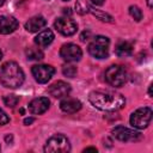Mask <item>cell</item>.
<instances>
[{
	"label": "cell",
	"mask_w": 153,
	"mask_h": 153,
	"mask_svg": "<svg viewBox=\"0 0 153 153\" xmlns=\"http://www.w3.org/2000/svg\"><path fill=\"white\" fill-rule=\"evenodd\" d=\"M25 79L20 66L14 61H7L0 67V82L7 88H18Z\"/></svg>",
	"instance_id": "2"
},
{
	"label": "cell",
	"mask_w": 153,
	"mask_h": 153,
	"mask_svg": "<svg viewBox=\"0 0 153 153\" xmlns=\"http://www.w3.org/2000/svg\"><path fill=\"white\" fill-rule=\"evenodd\" d=\"M90 12L93 13L98 19H100V20H103V22H108V23H112V22H114V20H112L114 18H112L110 14H108V13L100 11V10H94L92 6L90 7Z\"/></svg>",
	"instance_id": "20"
},
{
	"label": "cell",
	"mask_w": 153,
	"mask_h": 153,
	"mask_svg": "<svg viewBox=\"0 0 153 153\" xmlns=\"http://www.w3.org/2000/svg\"><path fill=\"white\" fill-rule=\"evenodd\" d=\"M25 54H26L27 60H32V61H39L44 56L43 51L39 48H33V47H30L29 49H26Z\"/></svg>",
	"instance_id": "18"
},
{
	"label": "cell",
	"mask_w": 153,
	"mask_h": 153,
	"mask_svg": "<svg viewBox=\"0 0 153 153\" xmlns=\"http://www.w3.org/2000/svg\"><path fill=\"white\" fill-rule=\"evenodd\" d=\"M88 100L96 109L102 111H117L126 104L124 97L112 91H92Z\"/></svg>",
	"instance_id": "1"
},
{
	"label": "cell",
	"mask_w": 153,
	"mask_h": 153,
	"mask_svg": "<svg viewBox=\"0 0 153 153\" xmlns=\"http://www.w3.org/2000/svg\"><path fill=\"white\" fill-rule=\"evenodd\" d=\"M76 72H78V69H76V67L73 66V65H65V66L62 67V73H63L65 76L74 78L75 74H76Z\"/></svg>",
	"instance_id": "22"
},
{
	"label": "cell",
	"mask_w": 153,
	"mask_h": 153,
	"mask_svg": "<svg viewBox=\"0 0 153 153\" xmlns=\"http://www.w3.org/2000/svg\"><path fill=\"white\" fill-rule=\"evenodd\" d=\"M88 151L97 152V148H94V147H87V148H85V149H84V152H88Z\"/></svg>",
	"instance_id": "27"
},
{
	"label": "cell",
	"mask_w": 153,
	"mask_h": 153,
	"mask_svg": "<svg viewBox=\"0 0 153 153\" xmlns=\"http://www.w3.org/2000/svg\"><path fill=\"white\" fill-rule=\"evenodd\" d=\"M8 122H10V117L7 116V114L2 109H0V126H5Z\"/></svg>",
	"instance_id": "24"
},
{
	"label": "cell",
	"mask_w": 153,
	"mask_h": 153,
	"mask_svg": "<svg viewBox=\"0 0 153 153\" xmlns=\"http://www.w3.org/2000/svg\"><path fill=\"white\" fill-rule=\"evenodd\" d=\"M48 92L54 98H65L71 92V85L66 81L59 80V81H55L54 84H51L48 87Z\"/></svg>",
	"instance_id": "11"
},
{
	"label": "cell",
	"mask_w": 153,
	"mask_h": 153,
	"mask_svg": "<svg viewBox=\"0 0 153 153\" xmlns=\"http://www.w3.org/2000/svg\"><path fill=\"white\" fill-rule=\"evenodd\" d=\"M90 4L87 0H76L75 2V11L79 14H86L90 12Z\"/></svg>",
	"instance_id": "19"
},
{
	"label": "cell",
	"mask_w": 153,
	"mask_h": 153,
	"mask_svg": "<svg viewBox=\"0 0 153 153\" xmlns=\"http://www.w3.org/2000/svg\"><path fill=\"white\" fill-rule=\"evenodd\" d=\"M147 6H148V8H152V7H153V4H152V0H147Z\"/></svg>",
	"instance_id": "29"
},
{
	"label": "cell",
	"mask_w": 153,
	"mask_h": 153,
	"mask_svg": "<svg viewBox=\"0 0 153 153\" xmlns=\"http://www.w3.org/2000/svg\"><path fill=\"white\" fill-rule=\"evenodd\" d=\"M63 1H68V0H63Z\"/></svg>",
	"instance_id": "32"
},
{
	"label": "cell",
	"mask_w": 153,
	"mask_h": 153,
	"mask_svg": "<svg viewBox=\"0 0 153 153\" xmlns=\"http://www.w3.org/2000/svg\"><path fill=\"white\" fill-rule=\"evenodd\" d=\"M47 25V20L42 16H35L25 23V29L29 32H38Z\"/></svg>",
	"instance_id": "15"
},
{
	"label": "cell",
	"mask_w": 153,
	"mask_h": 153,
	"mask_svg": "<svg viewBox=\"0 0 153 153\" xmlns=\"http://www.w3.org/2000/svg\"><path fill=\"white\" fill-rule=\"evenodd\" d=\"M18 20L11 16H0V33L8 35L18 29Z\"/></svg>",
	"instance_id": "13"
},
{
	"label": "cell",
	"mask_w": 153,
	"mask_h": 153,
	"mask_svg": "<svg viewBox=\"0 0 153 153\" xmlns=\"http://www.w3.org/2000/svg\"><path fill=\"white\" fill-rule=\"evenodd\" d=\"M133 43L128 42V41H122L118 42L115 47V54L120 57H126V56H130L133 54Z\"/></svg>",
	"instance_id": "17"
},
{
	"label": "cell",
	"mask_w": 153,
	"mask_h": 153,
	"mask_svg": "<svg viewBox=\"0 0 153 153\" xmlns=\"http://www.w3.org/2000/svg\"><path fill=\"white\" fill-rule=\"evenodd\" d=\"M112 136L120 141H123V142H128V141H137L141 135L139 131L134 130V129H129L127 127H123V126H117L112 129Z\"/></svg>",
	"instance_id": "10"
},
{
	"label": "cell",
	"mask_w": 153,
	"mask_h": 153,
	"mask_svg": "<svg viewBox=\"0 0 153 153\" xmlns=\"http://www.w3.org/2000/svg\"><path fill=\"white\" fill-rule=\"evenodd\" d=\"M129 14L136 20V22H140L142 19V11L137 7V6H130L129 7Z\"/></svg>",
	"instance_id": "23"
},
{
	"label": "cell",
	"mask_w": 153,
	"mask_h": 153,
	"mask_svg": "<svg viewBox=\"0 0 153 153\" xmlns=\"http://www.w3.org/2000/svg\"><path fill=\"white\" fill-rule=\"evenodd\" d=\"M5 1H6V0H0V6H2V5L5 4Z\"/></svg>",
	"instance_id": "30"
},
{
	"label": "cell",
	"mask_w": 153,
	"mask_h": 153,
	"mask_svg": "<svg viewBox=\"0 0 153 153\" xmlns=\"http://www.w3.org/2000/svg\"><path fill=\"white\" fill-rule=\"evenodd\" d=\"M49 105L50 100L47 97H38L29 103V110L33 115H42L49 109Z\"/></svg>",
	"instance_id": "12"
},
{
	"label": "cell",
	"mask_w": 153,
	"mask_h": 153,
	"mask_svg": "<svg viewBox=\"0 0 153 153\" xmlns=\"http://www.w3.org/2000/svg\"><path fill=\"white\" fill-rule=\"evenodd\" d=\"M151 120H152V109L148 106H143V108L135 110L130 115L129 122H130L133 128L145 129L151 123Z\"/></svg>",
	"instance_id": "6"
},
{
	"label": "cell",
	"mask_w": 153,
	"mask_h": 153,
	"mask_svg": "<svg viewBox=\"0 0 153 153\" xmlns=\"http://www.w3.org/2000/svg\"><path fill=\"white\" fill-rule=\"evenodd\" d=\"M54 41V32L50 29H45L41 31L36 37H35V43L39 48H45L48 47L51 42Z\"/></svg>",
	"instance_id": "16"
},
{
	"label": "cell",
	"mask_w": 153,
	"mask_h": 153,
	"mask_svg": "<svg viewBox=\"0 0 153 153\" xmlns=\"http://www.w3.org/2000/svg\"><path fill=\"white\" fill-rule=\"evenodd\" d=\"M32 122H33V118H26V120L24 121L25 124H30V123H32Z\"/></svg>",
	"instance_id": "28"
},
{
	"label": "cell",
	"mask_w": 153,
	"mask_h": 153,
	"mask_svg": "<svg viewBox=\"0 0 153 153\" xmlns=\"http://www.w3.org/2000/svg\"><path fill=\"white\" fill-rule=\"evenodd\" d=\"M91 1H92L94 5L100 6V5H103V4H104V1H105V0H91Z\"/></svg>",
	"instance_id": "26"
},
{
	"label": "cell",
	"mask_w": 153,
	"mask_h": 153,
	"mask_svg": "<svg viewBox=\"0 0 153 153\" xmlns=\"http://www.w3.org/2000/svg\"><path fill=\"white\" fill-rule=\"evenodd\" d=\"M55 29L63 36H72L78 31L76 23L69 17H60L54 23Z\"/></svg>",
	"instance_id": "8"
},
{
	"label": "cell",
	"mask_w": 153,
	"mask_h": 153,
	"mask_svg": "<svg viewBox=\"0 0 153 153\" xmlns=\"http://www.w3.org/2000/svg\"><path fill=\"white\" fill-rule=\"evenodd\" d=\"M19 102V97L16 94H7L4 97V103L8 108H14Z\"/></svg>",
	"instance_id": "21"
},
{
	"label": "cell",
	"mask_w": 153,
	"mask_h": 153,
	"mask_svg": "<svg viewBox=\"0 0 153 153\" xmlns=\"http://www.w3.org/2000/svg\"><path fill=\"white\" fill-rule=\"evenodd\" d=\"M109 45H110L109 38L106 36L98 35L88 44L87 50L88 54L96 59H106L109 55Z\"/></svg>",
	"instance_id": "3"
},
{
	"label": "cell",
	"mask_w": 153,
	"mask_h": 153,
	"mask_svg": "<svg viewBox=\"0 0 153 153\" xmlns=\"http://www.w3.org/2000/svg\"><path fill=\"white\" fill-rule=\"evenodd\" d=\"M90 35H91V32H90V31H84V32H82V35L80 36L81 41H82V42L87 41V39H88V37H90Z\"/></svg>",
	"instance_id": "25"
},
{
	"label": "cell",
	"mask_w": 153,
	"mask_h": 153,
	"mask_svg": "<svg viewBox=\"0 0 153 153\" xmlns=\"http://www.w3.org/2000/svg\"><path fill=\"white\" fill-rule=\"evenodd\" d=\"M60 56L66 61V62H75L79 61L82 56V51L79 45L74 43H67L63 44L60 49Z\"/></svg>",
	"instance_id": "9"
},
{
	"label": "cell",
	"mask_w": 153,
	"mask_h": 153,
	"mask_svg": "<svg viewBox=\"0 0 153 153\" xmlns=\"http://www.w3.org/2000/svg\"><path fill=\"white\" fill-rule=\"evenodd\" d=\"M105 80L114 87H121L127 81V71L121 65H112L105 71Z\"/></svg>",
	"instance_id": "4"
},
{
	"label": "cell",
	"mask_w": 153,
	"mask_h": 153,
	"mask_svg": "<svg viewBox=\"0 0 153 153\" xmlns=\"http://www.w3.org/2000/svg\"><path fill=\"white\" fill-rule=\"evenodd\" d=\"M31 73L37 82L45 84L55 74V68L50 65H35L31 68Z\"/></svg>",
	"instance_id": "7"
},
{
	"label": "cell",
	"mask_w": 153,
	"mask_h": 153,
	"mask_svg": "<svg viewBox=\"0 0 153 153\" xmlns=\"http://www.w3.org/2000/svg\"><path fill=\"white\" fill-rule=\"evenodd\" d=\"M71 151V143L67 136L63 134H55L51 137L48 139L45 146H44V152L49 153H66Z\"/></svg>",
	"instance_id": "5"
},
{
	"label": "cell",
	"mask_w": 153,
	"mask_h": 153,
	"mask_svg": "<svg viewBox=\"0 0 153 153\" xmlns=\"http://www.w3.org/2000/svg\"><path fill=\"white\" fill-rule=\"evenodd\" d=\"M0 149H1V147H0Z\"/></svg>",
	"instance_id": "33"
},
{
	"label": "cell",
	"mask_w": 153,
	"mask_h": 153,
	"mask_svg": "<svg viewBox=\"0 0 153 153\" xmlns=\"http://www.w3.org/2000/svg\"><path fill=\"white\" fill-rule=\"evenodd\" d=\"M60 108L63 112L67 114H74L76 111H79L81 109V103L80 100H78L76 98H71V97H66L61 100L60 103Z\"/></svg>",
	"instance_id": "14"
},
{
	"label": "cell",
	"mask_w": 153,
	"mask_h": 153,
	"mask_svg": "<svg viewBox=\"0 0 153 153\" xmlns=\"http://www.w3.org/2000/svg\"><path fill=\"white\" fill-rule=\"evenodd\" d=\"M1 59H2V51H1V49H0V61H1Z\"/></svg>",
	"instance_id": "31"
}]
</instances>
